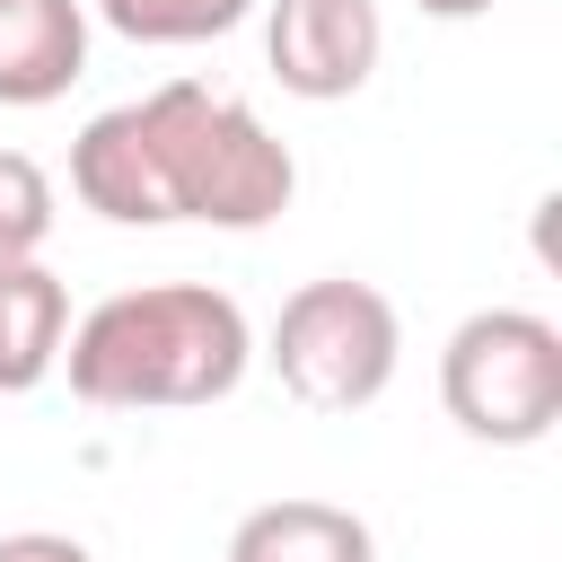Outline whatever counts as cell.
Instances as JSON below:
<instances>
[{
    "label": "cell",
    "instance_id": "cell-11",
    "mask_svg": "<svg viewBox=\"0 0 562 562\" xmlns=\"http://www.w3.org/2000/svg\"><path fill=\"white\" fill-rule=\"evenodd\" d=\"M53 237V176L26 149H0V263H26Z\"/></svg>",
    "mask_w": 562,
    "mask_h": 562
},
{
    "label": "cell",
    "instance_id": "cell-7",
    "mask_svg": "<svg viewBox=\"0 0 562 562\" xmlns=\"http://www.w3.org/2000/svg\"><path fill=\"white\" fill-rule=\"evenodd\" d=\"M88 70L79 0H0V105H53Z\"/></svg>",
    "mask_w": 562,
    "mask_h": 562
},
{
    "label": "cell",
    "instance_id": "cell-2",
    "mask_svg": "<svg viewBox=\"0 0 562 562\" xmlns=\"http://www.w3.org/2000/svg\"><path fill=\"white\" fill-rule=\"evenodd\" d=\"M140 105V132H149V167H158V202L167 220H211V228H263L290 211L299 193V167L290 149L263 132L255 105L237 97H211L202 79H167Z\"/></svg>",
    "mask_w": 562,
    "mask_h": 562
},
{
    "label": "cell",
    "instance_id": "cell-9",
    "mask_svg": "<svg viewBox=\"0 0 562 562\" xmlns=\"http://www.w3.org/2000/svg\"><path fill=\"white\" fill-rule=\"evenodd\" d=\"M61 342H70V290H61V272H44L35 255L0 263V395L44 386L61 369Z\"/></svg>",
    "mask_w": 562,
    "mask_h": 562
},
{
    "label": "cell",
    "instance_id": "cell-6",
    "mask_svg": "<svg viewBox=\"0 0 562 562\" xmlns=\"http://www.w3.org/2000/svg\"><path fill=\"white\" fill-rule=\"evenodd\" d=\"M70 193H79L97 220H114V228H167L140 105H105V114L70 140Z\"/></svg>",
    "mask_w": 562,
    "mask_h": 562
},
{
    "label": "cell",
    "instance_id": "cell-5",
    "mask_svg": "<svg viewBox=\"0 0 562 562\" xmlns=\"http://www.w3.org/2000/svg\"><path fill=\"white\" fill-rule=\"evenodd\" d=\"M378 53H386L378 0H263V61L307 105L360 97L369 70H378Z\"/></svg>",
    "mask_w": 562,
    "mask_h": 562
},
{
    "label": "cell",
    "instance_id": "cell-12",
    "mask_svg": "<svg viewBox=\"0 0 562 562\" xmlns=\"http://www.w3.org/2000/svg\"><path fill=\"white\" fill-rule=\"evenodd\" d=\"M0 562H97L79 536H53V527H26V536H0Z\"/></svg>",
    "mask_w": 562,
    "mask_h": 562
},
{
    "label": "cell",
    "instance_id": "cell-4",
    "mask_svg": "<svg viewBox=\"0 0 562 562\" xmlns=\"http://www.w3.org/2000/svg\"><path fill=\"white\" fill-rule=\"evenodd\" d=\"M395 360H404V316L378 281H351V272H325V281H299L272 316V369L299 404L316 413H360L395 386Z\"/></svg>",
    "mask_w": 562,
    "mask_h": 562
},
{
    "label": "cell",
    "instance_id": "cell-8",
    "mask_svg": "<svg viewBox=\"0 0 562 562\" xmlns=\"http://www.w3.org/2000/svg\"><path fill=\"white\" fill-rule=\"evenodd\" d=\"M228 562H378V536L360 509L342 501H263L237 518L228 536Z\"/></svg>",
    "mask_w": 562,
    "mask_h": 562
},
{
    "label": "cell",
    "instance_id": "cell-10",
    "mask_svg": "<svg viewBox=\"0 0 562 562\" xmlns=\"http://www.w3.org/2000/svg\"><path fill=\"white\" fill-rule=\"evenodd\" d=\"M255 0H97V18L132 44H211L228 26H246Z\"/></svg>",
    "mask_w": 562,
    "mask_h": 562
},
{
    "label": "cell",
    "instance_id": "cell-13",
    "mask_svg": "<svg viewBox=\"0 0 562 562\" xmlns=\"http://www.w3.org/2000/svg\"><path fill=\"white\" fill-rule=\"evenodd\" d=\"M413 9H422V18H483L492 0H413Z\"/></svg>",
    "mask_w": 562,
    "mask_h": 562
},
{
    "label": "cell",
    "instance_id": "cell-1",
    "mask_svg": "<svg viewBox=\"0 0 562 562\" xmlns=\"http://www.w3.org/2000/svg\"><path fill=\"white\" fill-rule=\"evenodd\" d=\"M246 360H255L246 307L228 290H211V281H140V290H114L61 342L70 395L97 404V413L220 404V395H237Z\"/></svg>",
    "mask_w": 562,
    "mask_h": 562
},
{
    "label": "cell",
    "instance_id": "cell-3",
    "mask_svg": "<svg viewBox=\"0 0 562 562\" xmlns=\"http://www.w3.org/2000/svg\"><path fill=\"white\" fill-rule=\"evenodd\" d=\"M439 404L483 448H536L562 422V325L536 307H474L439 351Z\"/></svg>",
    "mask_w": 562,
    "mask_h": 562
}]
</instances>
